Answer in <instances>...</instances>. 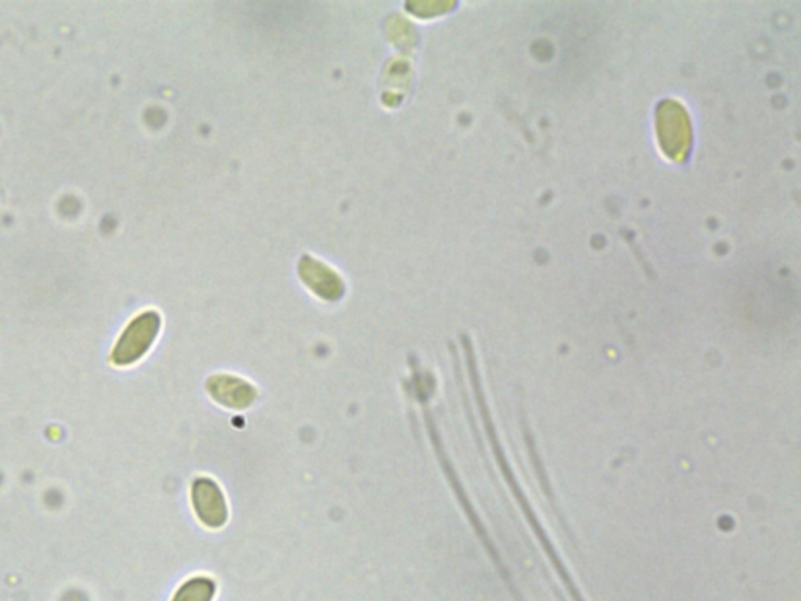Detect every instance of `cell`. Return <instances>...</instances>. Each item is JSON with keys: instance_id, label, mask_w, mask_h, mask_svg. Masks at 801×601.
Here are the masks:
<instances>
[{"instance_id": "cell-1", "label": "cell", "mask_w": 801, "mask_h": 601, "mask_svg": "<svg viewBox=\"0 0 801 601\" xmlns=\"http://www.w3.org/2000/svg\"><path fill=\"white\" fill-rule=\"evenodd\" d=\"M160 320L154 312H146L127 326L116 343L112 359L116 365H130L146 354L159 332Z\"/></svg>"}, {"instance_id": "cell-4", "label": "cell", "mask_w": 801, "mask_h": 601, "mask_svg": "<svg viewBox=\"0 0 801 601\" xmlns=\"http://www.w3.org/2000/svg\"><path fill=\"white\" fill-rule=\"evenodd\" d=\"M213 594L215 586L209 578H196L180 589L174 601H212Z\"/></svg>"}, {"instance_id": "cell-3", "label": "cell", "mask_w": 801, "mask_h": 601, "mask_svg": "<svg viewBox=\"0 0 801 601\" xmlns=\"http://www.w3.org/2000/svg\"><path fill=\"white\" fill-rule=\"evenodd\" d=\"M210 392L218 400V403L230 407H246L256 398V392L252 387H246L245 382L230 378L220 379L218 387H210Z\"/></svg>"}, {"instance_id": "cell-2", "label": "cell", "mask_w": 801, "mask_h": 601, "mask_svg": "<svg viewBox=\"0 0 801 601\" xmlns=\"http://www.w3.org/2000/svg\"><path fill=\"white\" fill-rule=\"evenodd\" d=\"M193 504L199 519L210 528H220L226 522L227 509L223 494L209 479H199L194 484Z\"/></svg>"}]
</instances>
